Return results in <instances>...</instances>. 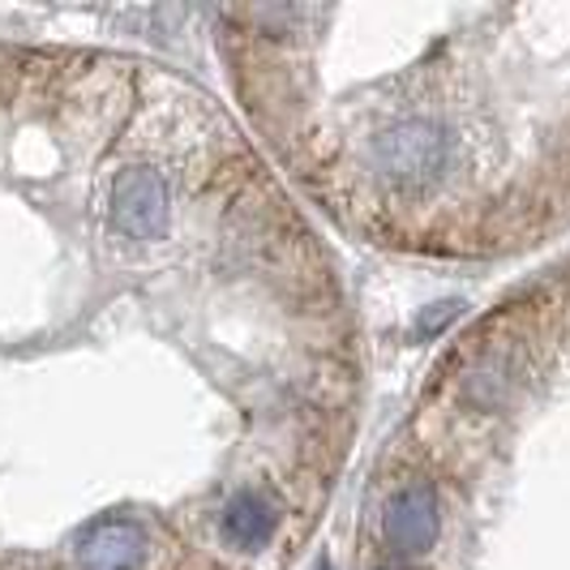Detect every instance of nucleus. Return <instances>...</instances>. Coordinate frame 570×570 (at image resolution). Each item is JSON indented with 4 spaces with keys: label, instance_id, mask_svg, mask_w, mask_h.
Here are the masks:
<instances>
[{
    "label": "nucleus",
    "instance_id": "6",
    "mask_svg": "<svg viewBox=\"0 0 570 570\" xmlns=\"http://www.w3.org/2000/svg\"><path fill=\"white\" fill-rule=\"evenodd\" d=\"M514 377H519V347L502 343V347L485 352L476 361V370L468 373V400L481 403V407H498L514 386Z\"/></svg>",
    "mask_w": 570,
    "mask_h": 570
},
{
    "label": "nucleus",
    "instance_id": "5",
    "mask_svg": "<svg viewBox=\"0 0 570 570\" xmlns=\"http://www.w3.org/2000/svg\"><path fill=\"white\" fill-rule=\"evenodd\" d=\"M275 523H279V511L257 489H240L224 507V537L236 549H262L275 537Z\"/></svg>",
    "mask_w": 570,
    "mask_h": 570
},
{
    "label": "nucleus",
    "instance_id": "4",
    "mask_svg": "<svg viewBox=\"0 0 570 570\" xmlns=\"http://www.w3.org/2000/svg\"><path fill=\"white\" fill-rule=\"evenodd\" d=\"M150 541L129 519H99L78 537V570H138Z\"/></svg>",
    "mask_w": 570,
    "mask_h": 570
},
{
    "label": "nucleus",
    "instance_id": "8",
    "mask_svg": "<svg viewBox=\"0 0 570 570\" xmlns=\"http://www.w3.org/2000/svg\"><path fill=\"white\" fill-rule=\"evenodd\" d=\"M317 570H331V562H322V567H317Z\"/></svg>",
    "mask_w": 570,
    "mask_h": 570
},
{
    "label": "nucleus",
    "instance_id": "7",
    "mask_svg": "<svg viewBox=\"0 0 570 570\" xmlns=\"http://www.w3.org/2000/svg\"><path fill=\"white\" fill-rule=\"evenodd\" d=\"M451 317H455V305H433V309L421 317V326H416V331H421V335H438V331H442Z\"/></svg>",
    "mask_w": 570,
    "mask_h": 570
},
{
    "label": "nucleus",
    "instance_id": "3",
    "mask_svg": "<svg viewBox=\"0 0 570 570\" xmlns=\"http://www.w3.org/2000/svg\"><path fill=\"white\" fill-rule=\"evenodd\" d=\"M386 541L403 558H421L438 541V498L429 485H403L386 507Z\"/></svg>",
    "mask_w": 570,
    "mask_h": 570
},
{
    "label": "nucleus",
    "instance_id": "1",
    "mask_svg": "<svg viewBox=\"0 0 570 570\" xmlns=\"http://www.w3.org/2000/svg\"><path fill=\"white\" fill-rule=\"evenodd\" d=\"M455 159V146L446 138V129H438L433 120H400L395 129L373 138V171L400 189L407 198L433 189Z\"/></svg>",
    "mask_w": 570,
    "mask_h": 570
},
{
    "label": "nucleus",
    "instance_id": "2",
    "mask_svg": "<svg viewBox=\"0 0 570 570\" xmlns=\"http://www.w3.org/2000/svg\"><path fill=\"white\" fill-rule=\"evenodd\" d=\"M112 219L116 228L134 240H164L168 232V189L155 171L129 168L112 185Z\"/></svg>",
    "mask_w": 570,
    "mask_h": 570
}]
</instances>
